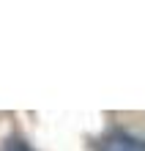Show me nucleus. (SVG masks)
Instances as JSON below:
<instances>
[{"label":"nucleus","instance_id":"f257e3e1","mask_svg":"<svg viewBox=\"0 0 145 151\" xmlns=\"http://www.w3.org/2000/svg\"><path fill=\"white\" fill-rule=\"evenodd\" d=\"M99 151H145V140L123 129H112L107 137H101Z\"/></svg>","mask_w":145,"mask_h":151},{"label":"nucleus","instance_id":"f03ea898","mask_svg":"<svg viewBox=\"0 0 145 151\" xmlns=\"http://www.w3.org/2000/svg\"><path fill=\"white\" fill-rule=\"evenodd\" d=\"M0 151H33L28 143H25V140H19V137H8L6 143H3V148Z\"/></svg>","mask_w":145,"mask_h":151}]
</instances>
